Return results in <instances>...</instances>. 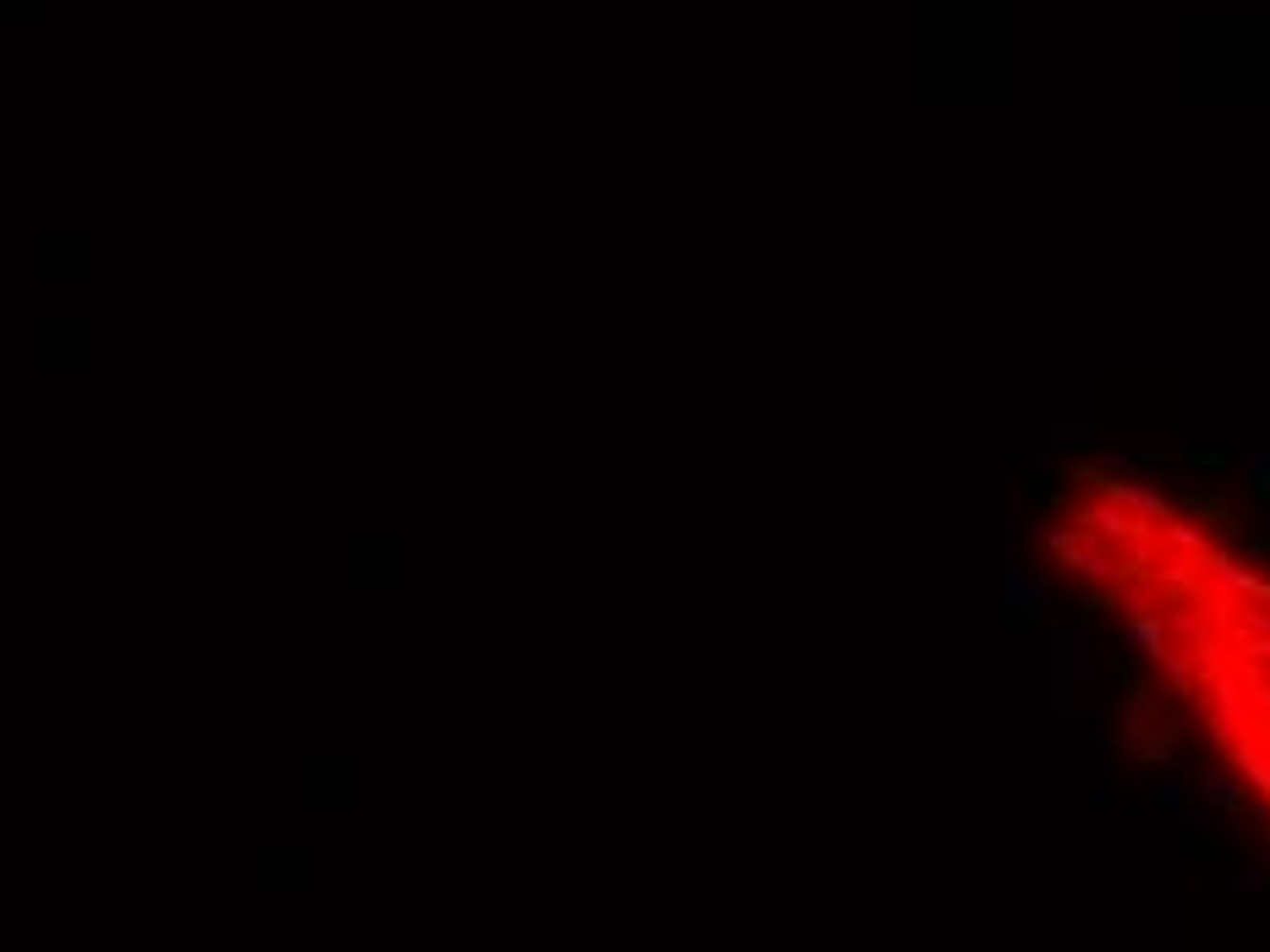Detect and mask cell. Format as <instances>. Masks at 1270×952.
Returning <instances> with one entry per match:
<instances>
[{
	"instance_id": "cell-1",
	"label": "cell",
	"mask_w": 1270,
	"mask_h": 952,
	"mask_svg": "<svg viewBox=\"0 0 1270 952\" xmlns=\"http://www.w3.org/2000/svg\"><path fill=\"white\" fill-rule=\"evenodd\" d=\"M389 542H356L351 548V575L356 581H389Z\"/></svg>"
},
{
	"instance_id": "cell-2",
	"label": "cell",
	"mask_w": 1270,
	"mask_h": 952,
	"mask_svg": "<svg viewBox=\"0 0 1270 952\" xmlns=\"http://www.w3.org/2000/svg\"><path fill=\"white\" fill-rule=\"evenodd\" d=\"M88 356V334L82 329H50V362H82Z\"/></svg>"
}]
</instances>
